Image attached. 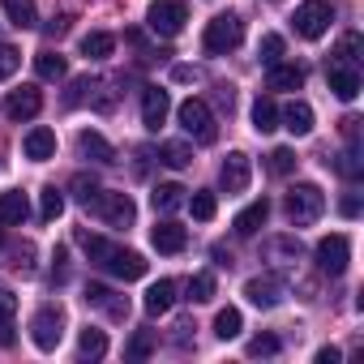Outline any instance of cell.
Instances as JSON below:
<instances>
[{"instance_id": "cell-1", "label": "cell", "mask_w": 364, "mask_h": 364, "mask_svg": "<svg viewBox=\"0 0 364 364\" xmlns=\"http://www.w3.org/2000/svg\"><path fill=\"white\" fill-rule=\"evenodd\" d=\"M77 245L86 249V257H90L99 270H107V274H116V279H124V283H133V279L146 274V257L133 253V249H124V245H116V240H107V236L77 232Z\"/></svg>"}, {"instance_id": "cell-2", "label": "cell", "mask_w": 364, "mask_h": 364, "mask_svg": "<svg viewBox=\"0 0 364 364\" xmlns=\"http://www.w3.org/2000/svg\"><path fill=\"white\" fill-rule=\"evenodd\" d=\"M176 120H180V129H185L193 141H202V146H210L219 137V124H215V112H210L206 99H185V103L176 107Z\"/></svg>"}, {"instance_id": "cell-3", "label": "cell", "mask_w": 364, "mask_h": 364, "mask_svg": "<svg viewBox=\"0 0 364 364\" xmlns=\"http://www.w3.org/2000/svg\"><path fill=\"white\" fill-rule=\"evenodd\" d=\"M283 210H287V219H291L296 228H309V223L321 219V210H326V193H321L317 185H291L287 198H283Z\"/></svg>"}, {"instance_id": "cell-4", "label": "cell", "mask_w": 364, "mask_h": 364, "mask_svg": "<svg viewBox=\"0 0 364 364\" xmlns=\"http://www.w3.org/2000/svg\"><path fill=\"white\" fill-rule=\"evenodd\" d=\"M185 22H189V5H185V0H154V5L146 9V26L159 39H176L180 31H185Z\"/></svg>"}, {"instance_id": "cell-5", "label": "cell", "mask_w": 364, "mask_h": 364, "mask_svg": "<svg viewBox=\"0 0 364 364\" xmlns=\"http://www.w3.org/2000/svg\"><path fill=\"white\" fill-rule=\"evenodd\" d=\"M240 39H245V22H240L236 14H219L215 22H206V35H202L206 52H215V56L236 52V48H240Z\"/></svg>"}, {"instance_id": "cell-6", "label": "cell", "mask_w": 364, "mask_h": 364, "mask_svg": "<svg viewBox=\"0 0 364 364\" xmlns=\"http://www.w3.org/2000/svg\"><path fill=\"white\" fill-rule=\"evenodd\" d=\"M31 338L39 351H56L60 338H65V309L60 304H43L35 317H31Z\"/></svg>"}, {"instance_id": "cell-7", "label": "cell", "mask_w": 364, "mask_h": 364, "mask_svg": "<svg viewBox=\"0 0 364 364\" xmlns=\"http://www.w3.org/2000/svg\"><path fill=\"white\" fill-rule=\"evenodd\" d=\"M330 22H334L330 0H304V5L296 9V18H291V26H296L300 39H321L330 31Z\"/></svg>"}, {"instance_id": "cell-8", "label": "cell", "mask_w": 364, "mask_h": 364, "mask_svg": "<svg viewBox=\"0 0 364 364\" xmlns=\"http://www.w3.org/2000/svg\"><path fill=\"white\" fill-rule=\"evenodd\" d=\"M90 206H95V215H99L107 228H133V219H137V206H133L129 193H107V189H99V198H95Z\"/></svg>"}, {"instance_id": "cell-9", "label": "cell", "mask_w": 364, "mask_h": 364, "mask_svg": "<svg viewBox=\"0 0 364 364\" xmlns=\"http://www.w3.org/2000/svg\"><path fill=\"white\" fill-rule=\"evenodd\" d=\"M347 262H351V240H347L343 232H334V236H321V240H317V266H321L326 274H343V270H347Z\"/></svg>"}, {"instance_id": "cell-10", "label": "cell", "mask_w": 364, "mask_h": 364, "mask_svg": "<svg viewBox=\"0 0 364 364\" xmlns=\"http://www.w3.org/2000/svg\"><path fill=\"white\" fill-rule=\"evenodd\" d=\"M249 176H253L249 154H245V150H232V154L223 159V167H219V185H223V193H245V189H249Z\"/></svg>"}, {"instance_id": "cell-11", "label": "cell", "mask_w": 364, "mask_h": 364, "mask_svg": "<svg viewBox=\"0 0 364 364\" xmlns=\"http://www.w3.org/2000/svg\"><path fill=\"white\" fill-rule=\"evenodd\" d=\"M39 107H43V90H39V86H18V90H9V99H5V116H9L14 124L35 120Z\"/></svg>"}, {"instance_id": "cell-12", "label": "cell", "mask_w": 364, "mask_h": 364, "mask_svg": "<svg viewBox=\"0 0 364 364\" xmlns=\"http://www.w3.org/2000/svg\"><path fill=\"white\" fill-rule=\"evenodd\" d=\"M167 112H171V99L163 86H146L141 90V124L150 133H159V124H167Z\"/></svg>"}, {"instance_id": "cell-13", "label": "cell", "mask_w": 364, "mask_h": 364, "mask_svg": "<svg viewBox=\"0 0 364 364\" xmlns=\"http://www.w3.org/2000/svg\"><path fill=\"white\" fill-rule=\"evenodd\" d=\"M245 296H249V304H257V309H279V304H283V283H279L274 274H257V279L245 283Z\"/></svg>"}, {"instance_id": "cell-14", "label": "cell", "mask_w": 364, "mask_h": 364, "mask_svg": "<svg viewBox=\"0 0 364 364\" xmlns=\"http://www.w3.org/2000/svg\"><path fill=\"white\" fill-rule=\"evenodd\" d=\"M86 304L103 309L112 321H124V317H129V300H124V296H116L107 283H90V287H86Z\"/></svg>"}, {"instance_id": "cell-15", "label": "cell", "mask_w": 364, "mask_h": 364, "mask_svg": "<svg viewBox=\"0 0 364 364\" xmlns=\"http://www.w3.org/2000/svg\"><path fill=\"white\" fill-rule=\"evenodd\" d=\"M326 82H330V90H334L343 103H351V99L360 95V69H351V65H338V60H330V69H326Z\"/></svg>"}, {"instance_id": "cell-16", "label": "cell", "mask_w": 364, "mask_h": 364, "mask_svg": "<svg viewBox=\"0 0 364 364\" xmlns=\"http://www.w3.org/2000/svg\"><path fill=\"white\" fill-rule=\"evenodd\" d=\"M77 154H82V159H90V163H99V167L116 163L112 141H107L103 133H95V129H82V133H77Z\"/></svg>"}, {"instance_id": "cell-17", "label": "cell", "mask_w": 364, "mask_h": 364, "mask_svg": "<svg viewBox=\"0 0 364 364\" xmlns=\"http://www.w3.org/2000/svg\"><path fill=\"white\" fill-rule=\"evenodd\" d=\"M279 124L287 133H296V137H309L313 133V107L304 99H291L287 107H279Z\"/></svg>"}, {"instance_id": "cell-18", "label": "cell", "mask_w": 364, "mask_h": 364, "mask_svg": "<svg viewBox=\"0 0 364 364\" xmlns=\"http://www.w3.org/2000/svg\"><path fill=\"white\" fill-rule=\"evenodd\" d=\"M31 219V202L22 189H9V193H0V228H22Z\"/></svg>"}, {"instance_id": "cell-19", "label": "cell", "mask_w": 364, "mask_h": 364, "mask_svg": "<svg viewBox=\"0 0 364 364\" xmlns=\"http://www.w3.org/2000/svg\"><path fill=\"white\" fill-rule=\"evenodd\" d=\"M150 245L159 249V253H180L189 245V232L180 228V223H171V219H163V223H154V232H150Z\"/></svg>"}, {"instance_id": "cell-20", "label": "cell", "mask_w": 364, "mask_h": 364, "mask_svg": "<svg viewBox=\"0 0 364 364\" xmlns=\"http://www.w3.org/2000/svg\"><path fill=\"white\" fill-rule=\"evenodd\" d=\"M18 343V296L0 287V347Z\"/></svg>"}, {"instance_id": "cell-21", "label": "cell", "mask_w": 364, "mask_h": 364, "mask_svg": "<svg viewBox=\"0 0 364 364\" xmlns=\"http://www.w3.org/2000/svg\"><path fill=\"white\" fill-rule=\"evenodd\" d=\"M266 219H270V202L262 198V202H249V206L236 215L232 228H236V236H257V232L266 228Z\"/></svg>"}, {"instance_id": "cell-22", "label": "cell", "mask_w": 364, "mask_h": 364, "mask_svg": "<svg viewBox=\"0 0 364 364\" xmlns=\"http://www.w3.org/2000/svg\"><path fill=\"white\" fill-rule=\"evenodd\" d=\"M22 150H26V159L48 163V159H56V133L52 129H31L26 141H22Z\"/></svg>"}, {"instance_id": "cell-23", "label": "cell", "mask_w": 364, "mask_h": 364, "mask_svg": "<svg viewBox=\"0 0 364 364\" xmlns=\"http://www.w3.org/2000/svg\"><path fill=\"white\" fill-rule=\"evenodd\" d=\"M146 313L150 317H163V313H171V304H176V283L171 279H159V283H150V291H146Z\"/></svg>"}, {"instance_id": "cell-24", "label": "cell", "mask_w": 364, "mask_h": 364, "mask_svg": "<svg viewBox=\"0 0 364 364\" xmlns=\"http://www.w3.org/2000/svg\"><path fill=\"white\" fill-rule=\"evenodd\" d=\"M266 86H270V90H300V86H304V69L279 60V65L266 69Z\"/></svg>"}, {"instance_id": "cell-25", "label": "cell", "mask_w": 364, "mask_h": 364, "mask_svg": "<svg viewBox=\"0 0 364 364\" xmlns=\"http://www.w3.org/2000/svg\"><path fill=\"white\" fill-rule=\"evenodd\" d=\"M0 9H5V18H9L18 31L39 26V9H35V0H0Z\"/></svg>"}, {"instance_id": "cell-26", "label": "cell", "mask_w": 364, "mask_h": 364, "mask_svg": "<svg viewBox=\"0 0 364 364\" xmlns=\"http://www.w3.org/2000/svg\"><path fill=\"white\" fill-rule=\"evenodd\" d=\"M116 52V39L107 35V31H90V35H82V56L86 60H107Z\"/></svg>"}, {"instance_id": "cell-27", "label": "cell", "mask_w": 364, "mask_h": 364, "mask_svg": "<svg viewBox=\"0 0 364 364\" xmlns=\"http://www.w3.org/2000/svg\"><path fill=\"white\" fill-rule=\"evenodd\" d=\"M253 129L257 133H274L279 129V103L270 95H257V103H253Z\"/></svg>"}, {"instance_id": "cell-28", "label": "cell", "mask_w": 364, "mask_h": 364, "mask_svg": "<svg viewBox=\"0 0 364 364\" xmlns=\"http://www.w3.org/2000/svg\"><path fill=\"white\" fill-rule=\"evenodd\" d=\"M107 355V334L103 330H82V338H77V360H103Z\"/></svg>"}, {"instance_id": "cell-29", "label": "cell", "mask_w": 364, "mask_h": 364, "mask_svg": "<svg viewBox=\"0 0 364 364\" xmlns=\"http://www.w3.org/2000/svg\"><path fill=\"white\" fill-rule=\"evenodd\" d=\"M185 193H189V189H180V185H159V189L150 193V202H154L159 215H171V210L185 206Z\"/></svg>"}, {"instance_id": "cell-30", "label": "cell", "mask_w": 364, "mask_h": 364, "mask_svg": "<svg viewBox=\"0 0 364 364\" xmlns=\"http://www.w3.org/2000/svg\"><path fill=\"white\" fill-rule=\"evenodd\" d=\"M35 69H39L43 82H60V77L69 73V65H65L60 52H39V56H35Z\"/></svg>"}, {"instance_id": "cell-31", "label": "cell", "mask_w": 364, "mask_h": 364, "mask_svg": "<svg viewBox=\"0 0 364 364\" xmlns=\"http://www.w3.org/2000/svg\"><path fill=\"white\" fill-rule=\"evenodd\" d=\"M60 215H65V193H60L56 185H48V189L39 193V219H43V223H56Z\"/></svg>"}, {"instance_id": "cell-32", "label": "cell", "mask_w": 364, "mask_h": 364, "mask_svg": "<svg viewBox=\"0 0 364 364\" xmlns=\"http://www.w3.org/2000/svg\"><path fill=\"white\" fill-rule=\"evenodd\" d=\"M159 163H167V167H189L193 163V150L185 141H163L159 146Z\"/></svg>"}, {"instance_id": "cell-33", "label": "cell", "mask_w": 364, "mask_h": 364, "mask_svg": "<svg viewBox=\"0 0 364 364\" xmlns=\"http://www.w3.org/2000/svg\"><path fill=\"white\" fill-rule=\"evenodd\" d=\"M334 171H338V176H347V180H360V176H364V163H360V146H355V141L334 159Z\"/></svg>"}, {"instance_id": "cell-34", "label": "cell", "mask_w": 364, "mask_h": 364, "mask_svg": "<svg viewBox=\"0 0 364 364\" xmlns=\"http://www.w3.org/2000/svg\"><path fill=\"white\" fill-rule=\"evenodd\" d=\"M240 326H245L240 309H232V304H228V309H219V313H215V334H219V338H236V334H240Z\"/></svg>"}, {"instance_id": "cell-35", "label": "cell", "mask_w": 364, "mask_h": 364, "mask_svg": "<svg viewBox=\"0 0 364 364\" xmlns=\"http://www.w3.org/2000/svg\"><path fill=\"white\" fill-rule=\"evenodd\" d=\"M69 189H73V198H77L82 206H90V202L99 198V180H95L90 171H77V176L69 180Z\"/></svg>"}, {"instance_id": "cell-36", "label": "cell", "mask_w": 364, "mask_h": 364, "mask_svg": "<svg viewBox=\"0 0 364 364\" xmlns=\"http://www.w3.org/2000/svg\"><path fill=\"white\" fill-rule=\"evenodd\" d=\"M210 296H215V274H210V270L193 274V279H189V300H193V304H206Z\"/></svg>"}, {"instance_id": "cell-37", "label": "cell", "mask_w": 364, "mask_h": 364, "mask_svg": "<svg viewBox=\"0 0 364 364\" xmlns=\"http://www.w3.org/2000/svg\"><path fill=\"white\" fill-rule=\"evenodd\" d=\"M334 60H338V65H351V69H360V35H343V39H338V52H334Z\"/></svg>"}, {"instance_id": "cell-38", "label": "cell", "mask_w": 364, "mask_h": 364, "mask_svg": "<svg viewBox=\"0 0 364 364\" xmlns=\"http://www.w3.org/2000/svg\"><path fill=\"white\" fill-rule=\"evenodd\" d=\"M18 69H22V52L14 43H0V82H9Z\"/></svg>"}, {"instance_id": "cell-39", "label": "cell", "mask_w": 364, "mask_h": 364, "mask_svg": "<svg viewBox=\"0 0 364 364\" xmlns=\"http://www.w3.org/2000/svg\"><path fill=\"white\" fill-rule=\"evenodd\" d=\"M270 176H287V171H296V150H287V146H279V150H270Z\"/></svg>"}, {"instance_id": "cell-40", "label": "cell", "mask_w": 364, "mask_h": 364, "mask_svg": "<svg viewBox=\"0 0 364 364\" xmlns=\"http://www.w3.org/2000/svg\"><path fill=\"white\" fill-rule=\"evenodd\" d=\"M189 202V210H193V219H215V210H219V202H215V193H193V198H185Z\"/></svg>"}, {"instance_id": "cell-41", "label": "cell", "mask_w": 364, "mask_h": 364, "mask_svg": "<svg viewBox=\"0 0 364 364\" xmlns=\"http://www.w3.org/2000/svg\"><path fill=\"white\" fill-rule=\"evenodd\" d=\"M257 56H262V65L270 69V65H279L283 60V35H266L262 39V48H257Z\"/></svg>"}, {"instance_id": "cell-42", "label": "cell", "mask_w": 364, "mask_h": 364, "mask_svg": "<svg viewBox=\"0 0 364 364\" xmlns=\"http://www.w3.org/2000/svg\"><path fill=\"white\" fill-rule=\"evenodd\" d=\"M150 351H154V334H150V330H137V334L129 338V355H133V360H146Z\"/></svg>"}, {"instance_id": "cell-43", "label": "cell", "mask_w": 364, "mask_h": 364, "mask_svg": "<svg viewBox=\"0 0 364 364\" xmlns=\"http://www.w3.org/2000/svg\"><path fill=\"white\" fill-rule=\"evenodd\" d=\"M249 355H279V338H274V334H257V338H249Z\"/></svg>"}, {"instance_id": "cell-44", "label": "cell", "mask_w": 364, "mask_h": 364, "mask_svg": "<svg viewBox=\"0 0 364 364\" xmlns=\"http://www.w3.org/2000/svg\"><path fill=\"white\" fill-rule=\"evenodd\" d=\"M270 253H279V257H291V262H296V257H300V240H274V245H270Z\"/></svg>"}, {"instance_id": "cell-45", "label": "cell", "mask_w": 364, "mask_h": 364, "mask_svg": "<svg viewBox=\"0 0 364 364\" xmlns=\"http://www.w3.org/2000/svg\"><path fill=\"white\" fill-rule=\"evenodd\" d=\"M338 210H343V219H355V215H360V198H355V193H347V198L338 202Z\"/></svg>"}, {"instance_id": "cell-46", "label": "cell", "mask_w": 364, "mask_h": 364, "mask_svg": "<svg viewBox=\"0 0 364 364\" xmlns=\"http://www.w3.org/2000/svg\"><path fill=\"white\" fill-rule=\"evenodd\" d=\"M338 355H343L338 347H321V351H317V364H338Z\"/></svg>"}, {"instance_id": "cell-47", "label": "cell", "mask_w": 364, "mask_h": 364, "mask_svg": "<svg viewBox=\"0 0 364 364\" xmlns=\"http://www.w3.org/2000/svg\"><path fill=\"white\" fill-rule=\"evenodd\" d=\"M171 77H176V82H198V73H193L189 65H176V69H171Z\"/></svg>"}, {"instance_id": "cell-48", "label": "cell", "mask_w": 364, "mask_h": 364, "mask_svg": "<svg viewBox=\"0 0 364 364\" xmlns=\"http://www.w3.org/2000/svg\"><path fill=\"white\" fill-rule=\"evenodd\" d=\"M0 245H5V236H0Z\"/></svg>"}]
</instances>
